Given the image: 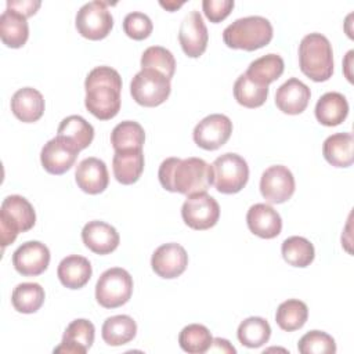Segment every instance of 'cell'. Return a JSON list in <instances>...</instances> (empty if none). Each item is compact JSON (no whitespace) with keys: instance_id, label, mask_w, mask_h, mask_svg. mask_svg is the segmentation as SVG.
<instances>
[{"instance_id":"obj_26","label":"cell","mask_w":354,"mask_h":354,"mask_svg":"<svg viewBox=\"0 0 354 354\" xmlns=\"http://www.w3.org/2000/svg\"><path fill=\"white\" fill-rule=\"evenodd\" d=\"M0 37L7 47H22L29 37L26 17L14 10L6 8L0 15Z\"/></svg>"},{"instance_id":"obj_39","label":"cell","mask_w":354,"mask_h":354,"mask_svg":"<svg viewBox=\"0 0 354 354\" xmlns=\"http://www.w3.org/2000/svg\"><path fill=\"white\" fill-rule=\"evenodd\" d=\"M301 354H333L336 353L335 339L322 330H310L297 343Z\"/></svg>"},{"instance_id":"obj_33","label":"cell","mask_w":354,"mask_h":354,"mask_svg":"<svg viewBox=\"0 0 354 354\" xmlns=\"http://www.w3.org/2000/svg\"><path fill=\"white\" fill-rule=\"evenodd\" d=\"M44 289L36 282H24L14 288L11 303L18 313H36L44 303Z\"/></svg>"},{"instance_id":"obj_3","label":"cell","mask_w":354,"mask_h":354,"mask_svg":"<svg viewBox=\"0 0 354 354\" xmlns=\"http://www.w3.org/2000/svg\"><path fill=\"white\" fill-rule=\"evenodd\" d=\"M299 65L311 80H328L333 73V51L328 37L317 32L306 35L299 44Z\"/></svg>"},{"instance_id":"obj_27","label":"cell","mask_w":354,"mask_h":354,"mask_svg":"<svg viewBox=\"0 0 354 354\" xmlns=\"http://www.w3.org/2000/svg\"><path fill=\"white\" fill-rule=\"evenodd\" d=\"M353 145L354 138L351 133H335L324 141V158L335 167H348L354 160Z\"/></svg>"},{"instance_id":"obj_8","label":"cell","mask_w":354,"mask_h":354,"mask_svg":"<svg viewBox=\"0 0 354 354\" xmlns=\"http://www.w3.org/2000/svg\"><path fill=\"white\" fill-rule=\"evenodd\" d=\"M171 84L163 73L155 69H141L130 83L133 100L142 106H158L170 95Z\"/></svg>"},{"instance_id":"obj_19","label":"cell","mask_w":354,"mask_h":354,"mask_svg":"<svg viewBox=\"0 0 354 354\" xmlns=\"http://www.w3.org/2000/svg\"><path fill=\"white\" fill-rule=\"evenodd\" d=\"M310 97L311 91L308 86L297 77H290L278 87L275 104L283 113L299 115L307 108Z\"/></svg>"},{"instance_id":"obj_43","label":"cell","mask_w":354,"mask_h":354,"mask_svg":"<svg viewBox=\"0 0 354 354\" xmlns=\"http://www.w3.org/2000/svg\"><path fill=\"white\" fill-rule=\"evenodd\" d=\"M209 351H214V353H220V351H221V353H231V354H235V353H236V350L234 348V346H231L228 340L221 339V337L213 339Z\"/></svg>"},{"instance_id":"obj_37","label":"cell","mask_w":354,"mask_h":354,"mask_svg":"<svg viewBox=\"0 0 354 354\" xmlns=\"http://www.w3.org/2000/svg\"><path fill=\"white\" fill-rule=\"evenodd\" d=\"M213 342L210 330L201 324H189L184 326L178 335L180 347L189 354H203L209 351Z\"/></svg>"},{"instance_id":"obj_25","label":"cell","mask_w":354,"mask_h":354,"mask_svg":"<svg viewBox=\"0 0 354 354\" xmlns=\"http://www.w3.org/2000/svg\"><path fill=\"white\" fill-rule=\"evenodd\" d=\"M348 113V102L342 93L329 91L321 95L315 104V118L324 126L340 124Z\"/></svg>"},{"instance_id":"obj_28","label":"cell","mask_w":354,"mask_h":354,"mask_svg":"<svg viewBox=\"0 0 354 354\" xmlns=\"http://www.w3.org/2000/svg\"><path fill=\"white\" fill-rule=\"evenodd\" d=\"M137 324L130 315H113L104 321L101 335L109 346H123L134 339Z\"/></svg>"},{"instance_id":"obj_4","label":"cell","mask_w":354,"mask_h":354,"mask_svg":"<svg viewBox=\"0 0 354 354\" xmlns=\"http://www.w3.org/2000/svg\"><path fill=\"white\" fill-rule=\"evenodd\" d=\"M272 39L271 22L260 15L235 19L223 32V40L230 48L253 51L267 46Z\"/></svg>"},{"instance_id":"obj_22","label":"cell","mask_w":354,"mask_h":354,"mask_svg":"<svg viewBox=\"0 0 354 354\" xmlns=\"http://www.w3.org/2000/svg\"><path fill=\"white\" fill-rule=\"evenodd\" d=\"M11 111L15 118L24 123L36 122L43 116L44 98L39 90L22 87L17 90L11 98Z\"/></svg>"},{"instance_id":"obj_9","label":"cell","mask_w":354,"mask_h":354,"mask_svg":"<svg viewBox=\"0 0 354 354\" xmlns=\"http://www.w3.org/2000/svg\"><path fill=\"white\" fill-rule=\"evenodd\" d=\"M77 32L90 40H101L106 37L113 26V17L105 1L94 0L83 4L75 19Z\"/></svg>"},{"instance_id":"obj_16","label":"cell","mask_w":354,"mask_h":354,"mask_svg":"<svg viewBox=\"0 0 354 354\" xmlns=\"http://www.w3.org/2000/svg\"><path fill=\"white\" fill-rule=\"evenodd\" d=\"M151 266L159 277L173 279L185 271L188 266V254L180 243H163L152 253Z\"/></svg>"},{"instance_id":"obj_14","label":"cell","mask_w":354,"mask_h":354,"mask_svg":"<svg viewBox=\"0 0 354 354\" xmlns=\"http://www.w3.org/2000/svg\"><path fill=\"white\" fill-rule=\"evenodd\" d=\"M178 40L185 55L191 58L201 57L207 47V28L199 11H189L178 29Z\"/></svg>"},{"instance_id":"obj_12","label":"cell","mask_w":354,"mask_h":354,"mask_svg":"<svg viewBox=\"0 0 354 354\" xmlns=\"http://www.w3.org/2000/svg\"><path fill=\"white\" fill-rule=\"evenodd\" d=\"M295 177L292 171L282 165H274L266 169L260 178V192L268 203H283L295 192Z\"/></svg>"},{"instance_id":"obj_34","label":"cell","mask_w":354,"mask_h":354,"mask_svg":"<svg viewBox=\"0 0 354 354\" xmlns=\"http://www.w3.org/2000/svg\"><path fill=\"white\" fill-rule=\"evenodd\" d=\"M308 318L307 304L299 299L282 301L275 313V322L282 330L293 332L300 329Z\"/></svg>"},{"instance_id":"obj_15","label":"cell","mask_w":354,"mask_h":354,"mask_svg":"<svg viewBox=\"0 0 354 354\" xmlns=\"http://www.w3.org/2000/svg\"><path fill=\"white\" fill-rule=\"evenodd\" d=\"M50 263L48 248L39 241H28L12 253V266L24 277H36L44 272Z\"/></svg>"},{"instance_id":"obj_6","label":"cell","mask_w":354,"mask_h":354,"mask_svg":"<svg viewBox=\"0 0 354 354\" xmlns=\"http://www.w3.org/2000/svg\"><path fill=\"white\" fill-rule=\"evenodd\" d=\"M213 185L221 194H236L248 183L249 166L238 153L227 152L214 159L212 165Z\"/></svg>"},{"instance_id":"obj_2","label":"cell","mask_w":354,"mask_h":354,"mask_svg":"<svg viewBox=\"0 0 354 354\" xmlns=\"http://www.w3.org/2000/svg\"><path fill=\"white\" fill-rule=\"evenodd\" d=\"M87 111L100 120H108L118 115L120 109L122 77L111 66H95L84 80Z\"/></svg>"},{"instance_id":"obj_13","label":"cell","mask_w":354,"mask_h":354,"mask_svg":"<svg viewBox=\"0 0 354 354\" xmlns=\"http://www.w3.org/2000/svg\"><path fill=\"white\" fill-rule=\"evenodd\" d=\"M79 152L80 151L72 142L64 137L55 136L41 148L40 162L46 171L58 176L64 174L73 166Z\"/></svg>"},{"instance_id":"obj_35","label":"cell","mask_w":354,"mask_h":354,"mask_svg":"<svg viewBox=\"0 0 354 354\" xmlns=\"http://www.w3.org/2000/svg\"><path fill=\"white\" fill-rule=\"evenodd\" d=\"M236 335L243 346L257 348L270 340L271 326L261 317H249L239 324Z\"/></svg>"},{"instance_id":"obj_41","label":"cell","mask_w":354,"mask_h":354,"mask_svg":"<svg viewBox=\"0 0 354 354\" xmlns=\"http://www.w3.org/2000/svg\"><path fill=\"white\" fill-rule=\"evenodd\" d=\"M234 0H203L202 8L210 22H221L234 8Z\"/></svg>"},{"instance_id":"obj_10","label":"cell","mask_w":354,"mask_h":354,"mask_svg":"<svg viewBox=\"0 0 354 354\" xmlns=\"http://www.w3.org/2000/svg\"><path fill=\"white\" fill-rule=\"evenodd\" d=\"M181 217L192 230H209L218 221L220 206L217 201L206 192L194 194L184 201Z\"/></svg>"},{"instance_id":"obj_40","label":"cell","mask_w":354,"mask_h":354,"mask_svg":"<svg viewBox=\"0 0 354 354\" xmlns=\"http://www.w3.org/2000/svg\"><path fill=\"white\" fill-rule=\"evenodd\" d=\"M152 29H153V25L151 18L141 11L129 12L123 19L124 33L134 40L147 39L151 35Z\"/></svg>"},{"instance_id":"obj_30","label":"cell","mask_w":354,"mask_h":354,"mask_svg":"<svg viewBox=\"0 0 354 354\" xmlns=\"http://www.w3.org/2000/svg\"><path fill=\"white\" fill-rule=\"evenodd\" d=\"M283 68L285 64L282 57L271 53L252 61L245 73L254 82L268 86L283 73Z\"/></svg>"},{"instance_id":"obj_21","label":"cell","mask_w":354,"mask_h":354,"mask_svg":"<svg viewBox=\"0 0 354 354\" xmlns=\"http://www.w3.org/2000/svg\"><path fill=\"white\" fill-rule=\"evenodd\" d=\"M83 243L97 254H108L119 246V234L111 224L100 220L88 221L82 230Z\"/></svg>"},{"instance_id":"obj_44","label":"cell","mask_w":354,"mask_h":354,"mask_svg":"<svg viewBox=\"0 0 354 354\" xmlns=\"http://www.w3.org/2000/svg\"><path fill=\"white\" fill-rule=\"evenodd\" d=\"M159 4L163 8H166L167 11H174V10L180 8L184 4V1H159Z\"/></svg>"},{"instance_id":"obj_17","label":"cell","mask_w":354,"mask_h":354,"mask_svg":"<svg viewBox=\"0 0 354 354\" xmlns=\"http://www.w3.org/2000/svg\"><path fill=\"white\" fill-rule=\"evenodd\" d=\"M95 328L91 321L77 318L72 321L62 336L59 346L54 348V353L66 354H84L94 343Z\"/></svg>"},{"instance_id":"obj_20","label":"cell","mask_w":354,"mask_h":354,"mask_svg":"<svg viewBox=\"0 0 354 354\" xmlns=\"http://www.w3.org/2000/svg\"><path fill=\"white\" fill-rule=\"evenodd\" d=\"M249 230L264 239L275 238L281 234L282 220L279 213L267 203H254L246 214Z\"/></svg>"},{"instance_id":"obj_7","label":"cell","mask_w":354,"mask_h":354,"mask_svg":"<svg viewBox=\"0 0 354 354\" xmlns=\"http://www.w3.org/2000/svg\"><path fill=\"white\" fill-rule=\"evenodd\" d=\"M133 293V278L120 267L104 271L95 285V299L105 308H116L126 304Z\"/></svg>"},{"instance_id":"obj_38","label":"cell","mask_w":354,"mask_h":354,"mask_svg":"<svg viewBox=\"0 0 354 354\" xmlns=\"http://www.w3.org/2000/svg\"><path fill=\"white\" fill-rule=\"evenodd\" d=\"M141 69H155L171 80L176 71V59L167 48L151 46L141 55Z\"/></svg>"},{"instance_id":"obj_29","label":"cell","mask_w":354,"mask_h":354,"mask_svg":"<svg viewBox=\"0 0 354 354\" xmlns=\"http://www.w3.org/2000/svg\"><path fill=\"white\" fill-rule=\"evenodd\" d=\"M57 136L72 142L79 151L87 148L94 138V127L82 116L71 115L62 119Z\"/></svg>"},{"instance_id":"obj_31","label":"cell","mask_w":354,"mask_h":354,"mask_svg":"<svg viewBox=\"0 0 354 354\" xmlns=\"http://www.w3.org/2000/svg\"><path fill=\"white\" fill-rule=\"evenodd\" d=\"M234 97L242 106L257 108L266 102L268 97V86L260 84L246 73H242L234 83Z\"/></svg>"},{"instance_id":"obj_42","label":"cell","mask_w":354,"mask_h":354,"mask_svg":"<svg viewBox=\"0 0 354 354\" xmlns=\"http://www.w3.org/2000/svg\"><path fill=\"white\" fill-rule=\"evenodd\" d=\"M40 4L41 3L39 0H8L7 8L14 10L28 18V17H32L36 14Z\"/></svg>"},{"instance_id":"obj_18","label":"cell","mask_w":354,"mask_h":354,"mask_svg":"<svg viewBox=\"0 0 354 354\" xmlns=\"http://www.w3.org/2000/svg\"><path fill=\"white\" fill-rule=\"evenodd\" d=\"M75 178L77 187L90 195L105 191L109 183L106 165L101 159L94 156L86 158L77 165Z\"/></svg>"},{"instance_id":"obj_23","label":"cell","mask_w":354,"mask_h":354,"mask_svg":"<svg viewBox=\"0 0 354 354\" xmlns=\"http://www.w3.org/2000/svg\"><path fill=\"white\" fill-rule=\"evenodd\" d=\"M112 170L115 178L124 185L136 183L144 170V152L138 149L115 151L112 159Z\"/></svg>"},{"instance_id":"obj_36","label":"cell","mask_w":354,"mask_h":354,"mask_svg":"<svg viewBox=\"0 0 354 354\" xmlns=\"http://www.w3.org/2000/svg\"><path fill=\"white\" fill-rule=\"evenodd\" d=\"M283 260L293 267H307L315 257L313 243L303 236H289L282 242L281 246Z\"/></svg>"},{"instance_id":"obj_5","label":"cell","mask_w":354,"mask_h":354,"mask_svg":"<svg viewBox=\"0 0 354 354\" xmlns=\"http://www.w3.org/2000/svg\"><path fill=\"white\" fill-rule=\"evenodd\" d=\"M36 223V213L30 202L21 195L3 199L0 207V239L3 249L12 243L19 232L29 231Z\"/></svg>"},{"instance_id":"obj_32","label":"cell","mask_w":354,"mask_h":354,"mask_svg":"<svg viewBox=\"0 0 354 354\" xmlns=\"http://www.w3.org/2000/svg\"><path fill=\"white\" fill-rule=\"evenodd\" d=\"M145 141V131L138 122L124 120L118 123L111 133V144L115 151L138 149Z\"/></svg>"},{"instance_id":"obj_24","label":"cell","mask_w":354,"mask_h":354,"mask_svg":"<svg viewBox=\"0 0 354 354\" xmlns=\"http://www.w3.org/2000/svg\"><path fill=\"white\" fill-rule=\"evenodd\" d=\"M93 270L90 261L79 254H71L61 260L57 275L61 283L69 289L83 288L91 278Z\"/></svg>"},{"instance_id":"obj_11","label":"cell","mask_w":354,"mask_h":354,"mask_svg":"<svg viewBox=\"0 0 354 354\" xmlns=\"http://www.w3.org/2000/svg\"><path fill=\"white\" fill-rule=\"evenodd\" d=\"M232 133V122L221 113H212L203 118L194 129L192 137L198 147L214 151L223 147Z\"/></svg>"},{"instance_id":"obj_1","label":"cell","mask_w":354,"mask_h":354,"mask_svg":"<svg viewBox=\"0 0 354 354\" xmlns=\"http://www.w3.org/2000/svg\"><path fill=\"white\" fill-rule=\"evenodd\" d=\"M158 177L165 189L187 196L206 192L213 183L212 166L195 156L165 159L159 166Z\"/></svg>"}]
</instances>
